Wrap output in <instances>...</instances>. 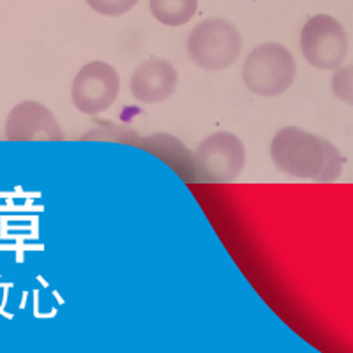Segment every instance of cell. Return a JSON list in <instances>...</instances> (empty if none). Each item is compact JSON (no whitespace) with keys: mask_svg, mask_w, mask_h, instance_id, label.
<instances>
[{"mask_svg":"<svg viewBox=\"0 0 353 353\" xmlns=\"http://www.w3.org/2000/svg\"><path fill=\"white\" fill-rule=\"evenodd\" d=\"M269 152L279 172L301 181L332 184L345 168V157L332 141L297 125L279 129Z\"/></svg>","mask_w":353,"mask_h":353,"instance_id":"cell-1","label":"cell"},{"mask_svg":"<svg viewBox=\"0 0 353 353\" xmlns=\"http://www.w3.org/2000/svg\"><path fill=\"white\" fill-rule=\"evenodd\" d=\"M297 77V62L286 46L261 43L248 53L242 81L249 92L260 97H277L288 90Z\"/></svg>","mask_w":353,"mask_h":353,"instance_id":"cell-2","label":"cell"},{"mask_svg":"<svg viewBox=\"0 0 353 353\" xmlns=\"http://www.w3.org/2000/svg\"><path fill=\"white\" fill-rule=\"evenodd\" d=\"M189 59L207 72L225 71L242 55V36L226 18H207L189 32Z\"/></svg>","mask_w":353,"mask_h":353,"instance_id":"cell-3","label":"cell"},{"mask_svg":"<svg viewBox=\"0 0 353 353\" xmlns=\"http://www.w3.org/2000/svg\"><path fill=\"white\" fill-rule=\"evenodd\" d=\"M196 181L205 184H232L245 166V145L237 134L217 131L201 140L193 154Z\"/></svg>","mask_w":353,"mask_h":353,"instance_id":"cell-4","label":"cell"},{"mask_svg":"<svg viewBox=\"0 0 353 353\" xmlns=\"http://www.w3.org/2000/svg\"><path fill=\"white\" fill-rule=\"evenodd\" d=\"M350 37L341 21L329 14H314L301 30V52L309 65L320 71H336L346 61Z\"/></svg>","mask_w":353,"mask_h":353,"instance_id":"cell-5","label":"cell"},{"mask_svg":"<svg viewBox=\"0 0 353 353\" xmlns=\"http://www.w3.org/2000/svg\"><path fill=\"white\" fill-rule=\"evenodd\" d=\"M121 92V77L112 64L92 61L85 64L71 85V101L78 112L99 115L115 105Z\"/></svg>","mask_w":353,"mask_h":353,"instance_id":"cell-6","label":"cell"},{"mask_svg":"<svg viewBox=\"0 0 353 353\" xmlns=\"http://www.w3.org/2000/svg\"><path fill=\"white\" fill-rule=\"evenodd\" d=\"M9 141H64V131L52 110L39 101H21L6 119Z\"/></svg>","mask_w":353,"mask_h":353,"instance_id":"cell-7","label":"cell"},{"mask_svg":"<svg viewBox=\"0 0 353 353\" xmlns=\"http://www.w3.org/2000/svg\"><path fill=\"white\" fill-rule=\"evenodd\" d=\"M134 99L143 105H159L175 94L179 87V72L166 59L150 57L138 65L129 81Z\"/></svg>","mask_w":353,"mask_h":353,"instance_id":"cell-8","label":"cell"},{"mask_svg":"<svg viewBox=\"0 0 353 353\" xmlns=\"http://www.w3.org/2000/svg\"><path fill=\"white\" fill-rule=\"evenodd\" d=\"M140 145L145 150H149L154 156L159 157L161 161H165L166 165L172 166L181 179L188 182L196 181L193 154L176 137L159 132V134L143 138Z\"/></svg>","mask_w":353,"mask_h":353,"instance_id":"cell-9","label":"cell"},{"mask_svg":"<svg viewBox=\"0 0 353 353\" xmlns=\"http://www.w3.org/2000/svg\"><path fill=\"white\" fill-rule=\"evenodd\" d=\"M198 0H150V12L166 27H182L193 20Z\"/></svg>","mask_w":353,"mask_h":353,"instance_id":"cell-10","label":"cell"},{"mask_svg":"<svg viewBox=\"0 0 353 353\" xmlns=\"http://www.w3.org/2000/svg\"><path fill=\"white\" fill-rule=\"evenodd\" d=\"M85 140L90 141H112V143H132L138 145L140 137L137 131L124 128V125H108V128H97L92 132L85 134Z\"/></svg>","mask_w":353,"mask_h":353,"instance_id":"cell-11","label":"cell"},{"mask_svg":"<svg viewBox=\"0 0 353 353\" xmlns=\"http://www.w3.org/2000/svg\"><path fill=\"white\" fill-rule=\"evenodd\" d=\"M330 85H332L334 96L353 108V65L336 69Z\"/></svg>","mask_w":353,"mask_h":353,"instance_id":"cell-12","label":"cell"},{"mask_svg":"<svg viewBox=\"0 0 353 353\" xmlns=\"http://www.w3.org/2000/svg\"><path fill=\"white\" fill-rule=\"evenodd\" d=\"M140 0H87V4L103 17H122Z\"/></svg>","mask_w":353,"mask_h":353,"instance_id":"cell-13","label":"cell"}]
</instances>
